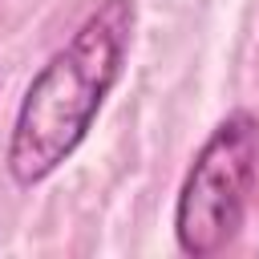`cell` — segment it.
Returning <instances> with one entry per match:
<instances>
[{
  "label": "cell",
  "mask_w": 259,
  "mask_h": 259,
  "mask_svg": "<svg viewBox=\"0 0 259 259\" xmlns=\"http://www.w3.org/2000/svg\"><path fill=\"white\" fill-rule=\"evenodd\" d=\"M138 28L134 0H97L73 36L36 69L12 117L4 166L20 190L53 178L97 125L117 89Z\"/></svg>",
  "instance_id": "cell-1"
},
{
  "label": "cell",
  "mask_w": 259,
  "mask_h": 259,
  "mask_svg": "<svg viewBox=\"0 0 259 259\" xmlns=\"http://www.w3.org/2000/svg\"><path fill=\"white\" fill-rule=\"evenodd\" d=\"M259 186V117L231 109L202 138L174 198V243L190 259H210L235 243Z\"/></svg>",
  "instance_id": "cell-2"
},
{
  "label": "cell",
  "mask_w": 259,
  "mask_h": 259,
  "mask_svg": "<svg viewBox=\"0 0 259 259\" xmlns=\"http://www.w3.org/2000/svg\"><path fill=\"white\" fill-rule=\"evenodd\" d=\"M0 89H4V77H0Z\"/></svg>",
  "instance_id": "cell-3"
}]
</instances>
